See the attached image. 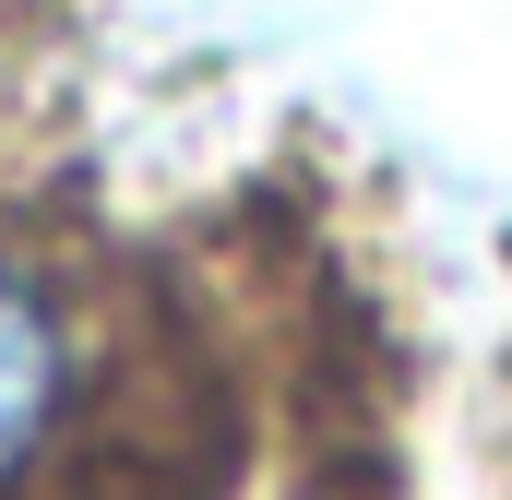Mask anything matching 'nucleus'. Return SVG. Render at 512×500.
<instances>
[{
  "instance_id": "nucleus-1",
  "label": "nucleus",
  "mask_w": 512,
  "mask_h": 500,
  "mask_svg": "<svg viewBox=\"0 0 512 500\" xmlns=\"http://www.w3.org/2000/svg\"><path fill=\"white\" fill-rule=\"evenodd\" d=\"M60 381H72V346H60V310L0 262V477L48 441L60 417Z\"/></svg>"
}]
</instances>
